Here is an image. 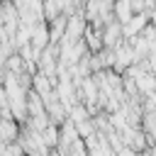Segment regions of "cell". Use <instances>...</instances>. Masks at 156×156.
Here are the masks:
<instances>
[{"label":"cell","mask_w":156,"mask_h":156,"mask_svg":"<svg viewBox=\"0 0 156 156\" xmlns=\"http://www.w3.org/2000/svg\"><path fill=\"white\" fill-rule=\"evenodd\" d=\"M132 20H134V22H132V24H127V29H124V34H127V37H132L134 32H139V29L144 27V20H146V15H139V17H132Z\"/></svg>","instance_id":"6da1fadb"}]
</instances>
